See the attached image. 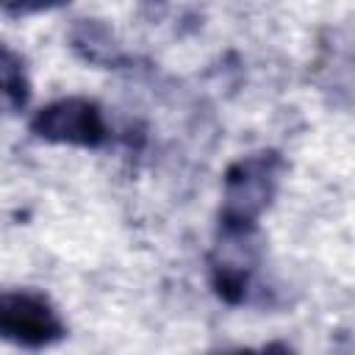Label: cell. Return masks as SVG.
<instances>
[{"label": "cell", "instance_id": "cell-5", "mask_svg": "<svg viewBox=\"0 0 355 355\" xmlns=\"http://www.w3.org/2000/svg\"><path fill=\"white\" fill-rule=\"evenodd\" d=\"M67 44L83 64L94 69H122L128 64V53L116 36V31L97 17H80L67 31Z\"/></svg>", "mask_w": 355, "mask_h": 355}, {"label": "cell", "instance_id": "cell-4", "mask_svg": "<svg viewBox=\"0 0 355 355\" xmlns=\"http://www.w3.org/2000/svg\"><path fill=\"white\" fill-rule=\"evenodd\" d=\"M67 338V322L53 300L36 288H0V341L44 349Z\"/></svg>", "mask_w": 355, "mask_h": 355}, {"label": "cell", "instance_id": "cell-6", "mask_svg": "<svg viewBox=\"0 0 355 355\" xmlns=\"http://www.w3.org/2000/svg\"><path fill=\"white\" fill-rule=\"evenodd\" d=\"M31 103V78L25 58L0 42V116L25 111Z\"/></svg>", "mask_w": 355, "mask_h": 355}, {"label": "cell", "instance_id": "cell-1", "mask_svg": "<svg viewBox=\"0 0 355 355\" xmlns=\"http://www.w3.org/2000/svg\"><path fill=\"white\" fill-rule=\"evenodd\" d=\"M286 175L288 161L275 147H261L230 161L222 175V202L216 222L261 225V216L277 200Z\"/></svg>", "mask_w": 355, "mask_h": 355}, {"label": "cell", "instance_id": "cell-2", "mask_svg": "<svg viewBox=\"0 0 355 355\" xmlns=\"http://www.w3.org/2000/svg\"><path fill=\"white\" fill-rule=\"evenodd\" d=\"M261 261H263L261 225L216 222V236L205 255V263H208L211 288L225 305L247 302V294L252 288V277Z\"/></svg>", "mask_w": 355, "mask_h": 355}, {"label": "cell", "instance_id": "cell-3", "mask_svg": "<svg viewBox=\"0 0 355 355\" xmlns=\"http://www.w3.org/2000/svg\"><path fill=\"white\" fill-rule=\"evenodd\" d=\"M28 130L33 139L44 144L80 147V150H100L111 139L105 108L83 94H67L42 105L28 119Z\"/></svg>", "mask_w": 355, "mask_h": 355}, {"label": "cell", "instance_id": "cell-7", "mask_svg": "<svg viewBox=\"0 0 355 355\" xmlns=\"http://www.w3.org/2000/svg\"><path fill=\"white\" fill-rule=\"evenodd\" d=\"M69 3L72 0H0V14L8 17V19H25V17L58 11Z\"/></svg>", "mask_w": 355, "mask_h": 355}]
</instances>
